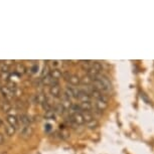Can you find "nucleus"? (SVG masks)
<instances>
[{
  "label": "nucleus",
  "mask_w": 154,
  "mask_h": 154,
  "mask_svg": "<svg viewBox=\"0 0 154 154\" xmlns=\"http://www.w3.org/2000/svg\"><path fill=\"white\" fill-rule=\"evenodd\" d=\"M102 71H103V66H102V63L99 62H94L93 65L91 66V68L87 71V75H91L92 78L95 79L98 75L102 74Z\"/></svg>",
  "instance_id": "obj_1"
},
{
  "label": "nucleus",
  "mask_w": 154,
  "mask_h": 154,
  "mask_svg": "<svg viewBox=\"0 0 154 154\" xmlns=\"http://www.w3.org/2000/svg\"><path fill=\"white\" fill-rule=\"evenodd\" d=\"M94 108L97 110L98 112L102 113L103 111L108 108V97L105 96L102 99H98V100H95L94 103Z\"/></svg>",
  "instance_id": "obj_2"
},
{
  "label": "nucleus",
  "mask_w": 154,
  "mask_h": 154,
  "mask_svg": "<svg viewBox=\"0 0 154 154\" xmlns=\"http://www.w3.org/2000/svg\"><path fill=\"white\" fill-rule=\"evenodd\" d=\"M63 77L65 78V80L66 81V82H68L69 85L72 86V87L81 85V78L78 75L66 72V74H63Z\"/></svg>",
  "instance_id": "obj_3"
},
{
  "label": "nucleus",
  "mask_w": 154,
  "mask_h": 154,
  "mask_svg": "<svg viewBox=\"0 0 154 154\" xmlns=\"http://www.w3.org/2000/svg\"><path fill=\"white\" fill-rule=\"evenodd\" d=\"M95 79H97L99 80L100 82L103 84L104 86H105V88L107 90V92L110 93L113 90V85H112V82L110 81V79L108 77H106L105 75H103V74H101V75H98L97 77L95 78Z\"/></svg>",
  "instance_id": "obj_4"
},
{
  "label": "nucleus",
  "mask_w": 154,
  "mask_h": 154,
  "mask_svg": "<svg viewBox=\"0 0 154 154\" xmlns=\"http://www.w3.org/2000/svg\"><path fill=\"white\" fill-rule=\"evenodd\" d=\"M32 134H33V129L32 127H30V125L29 126H25L21 130V132H20V136L23 139H28Z\"/></svg>",
  "instance_id": "obj_5"
},
{
  "label": "nucleus",
  "mask_w": 154,
  "mask_h": 154,
  "mask_svg": "<svg viewBox=\"0 0 154 154\" xmlns=\"http://www.w3.org/2000/svg\"><path fill=\"white\" fill-rule=\"evenodd\" d=\"M71 117L72 120H74L75 123L77 125H79V126L85 124V119H84V116L82 113H75V114L71 115Z\"/></svg>",
  "instance_id": "obj_6"
},
{
  "label": "nucleus",
  "mask_w": 154,
  "mask_h": 154,
  "mask_svg": "<svg viewBox=\"0 0 154 154\" xmlns=\"http://www.w3.org/2000/svg\"><path fill=\"white\" fill-rule=\"evenodd\" d=\"M49 94H51L54 98L60 97V88L59 84L51 86V88H49Z\"/></svg>",
  "instance_id": "obj_7"
},
{
  "label": "nucleus",
  "mask_w": 154,
  "mask_h": 154,
  "mask_svg": "<svg viewBox=\"0 0 154 154\" xmlns=\"http://www.w3.org/2000/svg\"><path fill=\"white\" fill-rule=\"evenodd\" d=\"M94 78H92L91 75H84L83 78H81V85L82 86H86V87H88V86H92L93 85V82H94Z\"/></svg>",
  "instance_id": "obj_8"
},
{
  "label": "nucleus",
  "mask_w": 154,
  "mask_h": 154,
  "mask_svg": "<svg viewBox=\"0 0 154 154\" xmlns=\"http://www.w3.org/2000/svg\"><path fill=\"white\" fill-rule=\"evenodd\" d=\"M80 107L83 112H91L92 109L94 108L92 102H83V103H80Z\"/></svg>",
  "instance_id": "obj_9"
},
{
  "label": "nucleus",
  "mask_w": 154,
  "mask_h": 154,
  "mask_svg": "<svg viewBox=\"0 0 154 154\" xmlns=\"http://www.w3.org/2000/svg\"><path fill=\"white\" fill-rule=\"evenodd\" d=\"M33 100L36 104H40V105H42L45 102L48 101V98H46V96L45 94H37V95L34 96Z\"/></svg>",
  "instance_id": "obj_10"
},
{
  "label": "nucleus",
  "mask_w": 154,
  "mask_h": 154,
  "mask_svg": "<svg viewBox=\"0 0 154 154\" xmlns=\"http://www.w3.org/2000/svg\"><path fill=\"white\" fill-rule=\"evenodd\" d=\"M19 121L21 122L23 125H25V126H29V124L31 123L32 120H31V118L28 115L21 114V115H19Z\"/></svg>",
  "instance_id": "obj_11"
},
{
  "label": "nucleus",
  "mask_w": 154,
  "mask_h": 154,
  "mask_svg": "<svg viewBox=\"0 0 154 154\" xmlns=\"http://www.w3.org/2000/svg\"><path fill=\"white\" fill-rule=\"evenodd\" d=\"M0 91H1V93L2 94L4 95V97H6V98H12L13 97V93L10 91L9 90V88H8L7 86H4V87H1V88H0Z\"/></svg>",
  "instance_id": "obj_12"
},
{
  "label": "nucleus",
  "mask_w": 154,
  "mask_h": 154,
  "mask_svg": "<svg viewBox=\"0 0 154 154\" xmlns=\"http://www.w3.org/2000/svg\"><path fill=\"white\" fill-rule=\"evenodd\" d=\"M51 75L54 78V80L59 81L60 78H62L63 75V74L60 71L59 69H51Z\"/></svg>",
  "instance_id": "obj_13"
},
{
  "label": "nucleus",
  "mask_w": 154,
  "mask_h": 154,
  "mask_svg": "<svg viewBox=\"0 0 154 154\" xmlns=\"http://www.w3.org/2000/svg\"><path fill=\"white\" fill-rule=\"evenodd\" d=\"M6 121L9 123V125H11V126H13V127H16L17 125H18V119L13 115H8L6 117Z\"/></svg>",
  "instance_id": "obj_14"
},
{
  "label": "nucleus",
  "mask_w": 154,
  "mask_h": 154,
  "mask_svg": "<svg viewBox=\"0 0 154 154\" xmlns=\"http://www.w3.org/2000/svg\"><path fill=\"white\" fill-rule=\"evenodd\" d=\"M54 111L56 112V114H59V115H62L65 113L66 109L63 108V106L62 104H57V105L54 106Z\"/></svg>",
  "instance_id": "obj_15"
},
{
  "label": "nucleus",
  "mask_w": 154,
  "mask_h": 154,
  "mask_svg": "<svg viewBox=\"0 0 154 154\" xmlns=\"http://www.w3.org/2000/svg\"><path fill=\"white\" fill-rule=\"evenodd\" d=\"M15 72L18 75H23V74H25L26 72V69H25V66H23V65H21V63H18V65L16 66V69H15Z\"/></svg>",
  "instance_id": "obj_16"
},
{
  "label": "nucleus",
  "mask_w": 154,
  "mask_h": 154,
  "mask_svg": "<svg viewBox=\"0 0 154 154\" xmlns=\"http://www.w3.org/2000/svg\"><path fill=\"white\" fill-rule=\"evenodd\" d=\"M45 118L48 119V120H56V112H54V110L49 112H45Z\"/></svg>",
  "instance_id": "obj_17"
},
{
  "label": "nucleus",
  "mask_w": 154,
  "mask_h": 154,
  "mask_svg": "<svg viewBox=\"0 0 154 154\" xmlns=\"http://www.w3.org/2000/svg\"><path fill=\"white\" fill-rule=\"evenodd\" d=\"M5 133H6V135L8 136H12L14 133H15V127L11 126V125L6 126L5 127Z\"/></svg>",
  "instance_id": "obj_18"
},
{
  "label": "nucleus",
  "mask_w": 154,
  "mask_h": 154,
  "mask_svg": "<svg viewBox=\"0 0 154 154\" xmlns=\"http://www.w3.org/2000/svg\"><path fill=\"white\" fill-rule=\"evenodd\" d=\"M0 106H1L2 111H4V112H9L11 109V105L9 103H6V102H5V103H1Z\"/></svg>",
  "instance_id": "obj_19"
},
{
  "label": "nucleus",
  "mask_w": 154,
  "mask_h": 154,
  "mask_svg": "<svg viewBox=\"0 0 154 154\" xmlns=\"http://www.w3.org/2000/svg\"><path fill=\"white\" fill-rule=\"evenodd\" d=\"M0 71H1L2 72H7L8 71H9V66L6 65V63H0Z\"/></svg>",
  "instance_id": "obj_20"
},
{
  "label": "nucleus",
  "mask_w": 154,
  "mask_h": 154,
  "mask_svg": "<svg viewBox=\"0 0 154 154\" xmlns=\"http://www.w3.org/2000/svg\"><path fill=\"white\" fill-rule=\"evenodd\" d=\"M45 132H49V131H51V130H53V127H51V124H46L45 126Z\"/></svg>",
  "instance_id": "obj_21"
},
{
  "label": "nucleus",
  "mask_w": 154,
  "mask_h": 154,
  "mask_svg": "<svg viewBox=\"0 0 154 154\" xmlns=\"http://www.w3.org/2000/svg\"><path fill=\"white\" fill-rule=\"evenodd\" d=\"M30 71H31V72H33V74H35V72L38 71V66L37 65H34L32 68L30 69Z\"/></svg>",
  "instance_id": "obj_22"
},
{
  "label": "nucleus",
  "mask_w": 154,
  "mask_h": 154,
  "mask_svg": "<svg viewBox=\"0 0 154 154\" xmlns=\"http://www.w3.org/2000/svg\"><path fill=\"white\" fill-rule=\"evenodd\" d=\"M60 65V60H54L53 62V66H54V69H57V66Z\"/></svg>",
  "instance_id": "obj_23"
},
{
  "label": "nucleus",
  "mask_w": 154,
  "mask_h": 154,
  "mask_svg": "<svg viewBox=\"0 0 154 154\" xmlns=\"http://www.w3.org/2000/svg\"><path fill=\"white\" fill-rule=\"evenodd\" d=\"M3 141H4V136H3V134L0 133V145L3 143Z\"/></svg>",
  "instance_id": "obj_24"
},
{
  "label": "nucleus",
  "mask_w": 154,
  "mask_h": 154,
  "mask_svg": "<svg viewBox=\"0 0 154 154\" xmlns=\"http://www.w3.org/2000/svg\"><path fill=\"white\" fill-rule=\"evenodd\" d=\"M1 123H2V121H1V119H0V125H1Z\"/></svg>",
  "instance_id": "obj_25"
}]
</instances>
